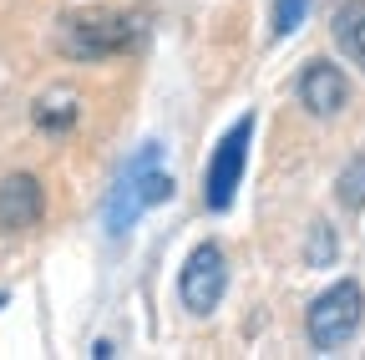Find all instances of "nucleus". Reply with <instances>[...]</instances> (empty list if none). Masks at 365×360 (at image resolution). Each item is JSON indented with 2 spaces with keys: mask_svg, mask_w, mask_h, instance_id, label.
Returning <instances> with one entry per match:
<instances>
[{
  "mask_svg": "<svg viewBox=\"0 0 365 360\" xmlns=\"http://www.w3.org/2000/svg\"><path fill=\"white\" fill-rule=\"evenodd\" d=\"M168 198H173V178L158 168V143H148L143 153L127 163L122 183H117V193H112V203H107V229L122 239L132 223H137V213H143V208H158V203H168Z\"/></svg>",
  "mask_w": 365,
  "mask_h": 360,
  "instance_id": "obj_1",
  "label": "nucleus"
},
{
  "mask_svg": "<svg viewBox=\"0 0 365 360\" xmlns=\"http://www.w3.org/2000/svg\"><path fill=\"white\" fill-rule=\"evenodd\" d=\"M360 314H365V294L355 279H340L330 284L325 294H319L304 314V335L314 350H340L355 330H360Z\"/></svg>",
  "mask_w": 365,
  "mask_h": 360,
  "instance_id": "obj_2",
  "label": "nucleus"
},
{
  "mask_svg": "<svg viewBox=\"0 0 365 360\" xmlns=\"http://www.w3.org/2000/svg\"><path fill=\"white\" fill-rule=\"evenodd\" d=\"M137 41V26L127 16H66L61 31H56V46L71 56V61H107V56H122Z\"/></svg>",
  "mask_w": 365,
  "mask_h": 360,
  "instance_id": "obj_3",
  "label": "nucleus"
},
{
  "mask_svg": "<svg viewBox=\"0 0 365 360\" xmlns=\"http://www.w3.org/2000/svg\"><path fill=\"white\" fill-rule=\"evenodd\" d=\"M249 143H254V117H239L234 127L218 138L213 148V163H208V178H203V203L213 213H223L239 193V178H244V163H249Z\"/></svg>",
  "mask_w": 365,
  "mask_h": 360,
  "instance_id": "obj_4",
  "label": "nucleus"
},
{
  "mask_svg": "<svg viewBox=\"0 0 365 360\" xmlns=\"http://www.w3.org/2000/svg\"><path fill=\"white\" fill-rule=\"evenodd\" d=\"M223 289H228V259H223V249L218 244H198L188 254V264H182V274H178L182 304H188L193 314H208V309H218Z\"/></svg>",
  "mask_w": 365,
  "mask_h": 360,
  "instance_id": "obj_5",
  "label": "nucleus"
},
{
  "mask_svg": "<svg viewBox=\"0 0 365 360\" xmlns=\"http://www.w3.org/2000/svg\"><path fill=\"white\" fill-rule=\"evenodd\" d=\"M46 213V193L31 173H11L0 183V234H26Z\"/></svg>",
  "mask_w": 365,
  "mask_h": 360,
  "instance_id": "obj_6",
  "label": "nucleus"
},
{
  "mask_svg": "<svg viewBox=\"0 0 365 360\" xmlns=\"http://www.w3.org/2000/svg\"><path fill=\"white\" fill-rule=\"evenodd\" d=\"M299 102H304V112H314V117H335V112H345V102H350V81H345V71L330 66V61H309V66L299 71Z\"/></svg>",
  "mask_w": 365,
  "mask_h": 360,
  "instance_id": "obj_7",
  "label": "nucleus"
},
{
  "mask_svg": "<svg viewBox=\"0 0 365 360\" xmlns=\"http://www.w3.org/2000/svg\"><path fill=\"white\" fill-rule=\"evenodd\" d=\"M330 31H335V46L365 71V0H345L330 21Z\"/></svg>",
  "mask_w": 365,
  "mask_h": 360,
  "instance_id": "obj_8",
  "label": "nucleus"
},
{
  "mask_svg": "<svg viewBox=\"0 0 365 360\" xmlns=\"http://www.w3.org/2000/svg\"><path fill=\"white\" fill-rule=\"evenodd\" d=\"M335 198L355 213V208H365V153L360 158H350L345 168H340V178H335Z\"/></svg>",
  "mask_w": 365,
  "mask_h": 360,
  "instance_id": "obj_9",
  "label": "nucleus"
},
{
  "mask_svg": "<svg viewBox=\"0 0 365 360\" xmlns=\"http://www.w3.org/2000/svg\"><path fill=\"white\" fill-rule=\"evenodd\" d=\"M71 122H76V102H71V97L41 102V107H36V127H41V132H66Z\"/></svg>",
  "mask_w": 365,
  "mask_h": 360,
  "instance_id": "obj_10",
  "label": "nucleus"
},
{
  "mask_svg": "<svg viewBox=\"0 0 365 360\" xmlns=\"http://www.w3.org/2000/svg\"><path fill=\"white\" fill-rule=\"evenodd\" d=\"M304 6H309V0H274V36H289V31H299Z\"/></svg>",
  "mask_w": 365,
  "mask_h": 360,
  "instance_id": "obj_11",
  "label": "nucleus"
},
{
  "mask_svg": "<svg viewBox=\"0 0 365 360\" xmlns=\"http://www.w3.org/2000/svg\"><path fill=\"white\" fill-rule=\"evenodd\" d=\"M325 259H335V239H330L325 223H314V249H309V264H325Z\"/></svg>",
  "mask_w": 365,
  "mask_h": 360,
  "instance_id": "obj_12",
  "label": "nucleus"
}]
</instances>
